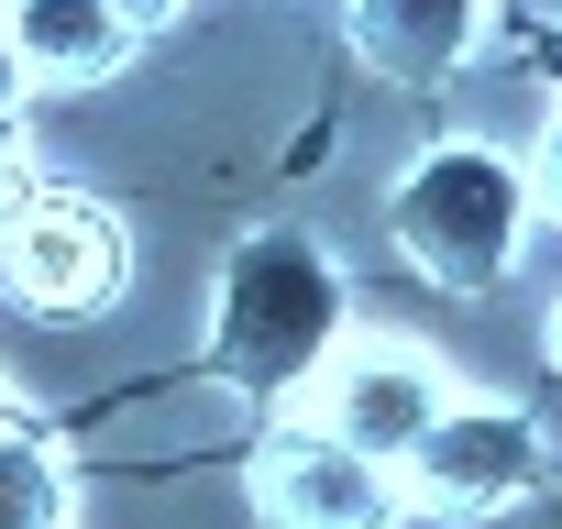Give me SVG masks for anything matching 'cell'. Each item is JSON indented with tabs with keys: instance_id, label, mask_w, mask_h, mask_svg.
I'll return each instance as SVG.
<instances>
[{
	"instance_id": "6da1fadb",
	"label": "cell",
	"mask_w": 562,
	"mask_h": 529,
	"mask_svg": "<svg viewBox=\"0 0 562 529\" xmlns=\"http://www.w3.org/2000/svg\"><path fill=\"white\" fill-rule=\"evenodd\" d=\"M353 299H342V264L310 232H243L221 254V299H210V375L232 397L288 408L310 397V375L342 353Z\"/></svg>"
},
{
	"instance_id": "7a4b0ae2",
	"label": "cell",
	"mask_w": 562,
	"mask_h": 529,
	"mask_svg": "<svg viewBox=\"0 0 562 529\" xmlns=\"http://www.w3.org/2000/svg\"><path fill=\"white\" fill-rule=\"evenodd\" d=\"M529 166L496 155V144H430L397 199H386V243L408 254V277H430L441 299H485L518 243H529Z\"/></svg>"
},
{
	"instance_id": "3957f363",
	"label": "cell",
	"mask_w": 562,
	"mask_h": 529,
	"mask_svg": "<svg viewBox=\"0 0 562 529\" xmlns=\"http://www.w3.org/2000/svg\"><path fill=\"white\" fill-rule=\"evenodd\" d=\"M122 288H133V232H122L111 199H89V188H23L12 210H0V299H12L23 320L78 331V320L122 309Z\"/></svg>"
},
{
	"instance_id": "277c9868",
	"label": "cell",
	"mask_w": 562,
	"mask_h": 529,
	"mask_svg": "<svg viewBox=\"0 0 562 529\" xmlns=\"http://www.w3.org/2000/svg\"><path fill=\"white\" fill-rule=\"evenodd\" d=\"M397 518H408V474L321 430L310 408L254 452V529H397Z\"/></svg>"
},
{
	"instance_id": "5b68a950",
	"label": "cell",
	"mask_w": 562,
	"mask_h": 529,
	"mask_svg": "<svg viewBox=\"0 0 562 529\" xmlns=\"http://www.w3.org/2000/svg\"><path fill=\"white\" fill-rule=\"evenodd\" d=\"M408 507L419 518H507L540 485V419L496 408V397H452L419 441H408Z\"/></svg>"
},
{
	"instance_id": "8992f818",
	"label": "cell",
	"mask_w": 562,
	"mask_h": 529,
	"mask_svg": "<svg viewBox=\"0 0 562 529\" xmlns=\"http://www.w3.org/2000/svg\"><path fill=\"white\" fill-rule=\"evenodd\" d=\"M321 430H342V441H364V452H386V463H408V441L452 408V386H441V364L430 353H408V342H353L342 331V353L310 375V397H299Z\"/></svg>"
},
{
	"instance_id": "52a82bcc",
	"label": "cell",
	"mask_w": 562,
	"mask_h": 529,
	"mask_svg": "<svg viewBox=\"0 0 562 529\" xmlns=\"http://www.w3.org/2000/svg\"><path fill=\"white\" fill-rule=\"evenodd\" d=\"M0 12H12V45H23L34 89H89L133 45V23L111 12V0H0Z\"/></svg>"
},
{
	"instance_id": "ba28073f",
	"label": "cell",
	"mask_w": 562,
	"mask_h": 529,
	"mask_svg": "<svg viewBox=\"0 0 562 529\" xmlns=\"http://www.w3.org/2000/svg\"><path fill=\"white\" fill-rule=\"evenodd\" d=\"M485 34V0H353V45L386 78H452Z\"/></svg>"
},
{
	"instance_id": "9c48e42d",
	"label": "cell",
	"mask_w": 562,
	"mask_h": 529,
	"mask_svg": "<svg viewBox=\"0 0 562 529\" xmlns=\"http://www.w3.org/2000/svg\"><path fill=\"white\" fill-rule=\"evenodd\" d=\"M67 463H56V441H34V430H12L0 419V529H67Z\"/></svg>"
},
{
	"instance_id": "30bf717a",
	"label": "cell",
	"mask_w": 562,
	"mask_h": 529,
	"mask_svg": "<svg viewBox=\"0 0 562 529\" xmlns=\"http://www.w3.org/2000/svg\"><path fill=\"white\" fill-rule=\"evenodd\" d=\"M529 199L562 221V100H551V122H540V144H529Z\"/></svg>"
},
{
	"instance_id": "8fae6325",
	"label": "cell",
	"mask_w": 562,
	"mask_h": 529,
	"mask_svg": "<svg viewBox=\"0 0 562 529\" xmlns=\"http://www.w3.org/2000/svg\"><path fill=\"white\" fill-rule=\"evenodd\" d=\"M23 89H34V78H23V45H12V12H0V122L23 111Z\"/></svg>"
},
{
	"instance_id": "7c38bea8",
	"label": "cell",
	"mask_w": 562,
	"mask_h": 529,
	"mask_svg": "<svg viewBox=\"0 0 562 529\" xmlns=\"http://www.w3.org/2000/svg\"><path fill=\"white\" fill-rule=\"evenodd\" d=\"M12 199H23V133L0 122V210H12Z\"/></svg>"
},
{
	"instance_id": "4fadbf2b",
	"label": "cell",
	"mask_w": 562,
	"mask_h": 529,
	"mask_svg": "<svg viewBox=\"0 0 562 529\" xmlns=\"http://www.w3.org/2000/svg\"><path fill=\"white\" fill-rule=\"evenodd\" d=\"M111 12H122V23L144 34V23H166V12H188V0H111Z\"/></svg>"
},
{
	"instance_id": "5bb4252c",
	"label": "cell",
	"mask_w": 562,
	"mask_h": 529,
	"mask_svg": "<svg viewBox=\"0 0 562 529\" xmlns=\"http://www.w3.org/2000/svg\"><path fill=\"white\" fill-rule=\"evenodd\" d=\"M540 342H551V364H562V299H551V331H540Z\"/></svg>"
}]
</instances>
